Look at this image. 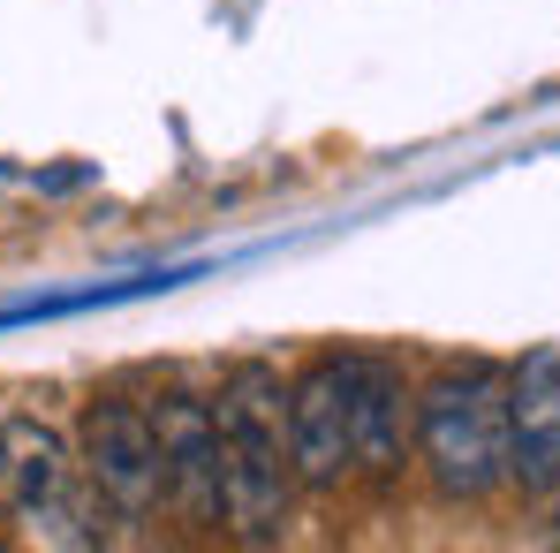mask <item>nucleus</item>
I'll return each instance as SVG.
<instances>
[{
  "mask_svg": "<svg viewBox=\"0 0 560 553\" xmlns=\"http://www.w3.org/2000/svg\"><path fill=\"white\" fill-rule=\"evenodd\" d=\"M220 448H228V523L243 546H266L288 523V500L303 493L288 470V379L273 365H235L220 402Z\"/></svg>",
  "mask_w": 560,
  "mask_h": 553,
  "instance_id": "nucleus-1",
  "label": "nucleus"
},
{
  "mask_svg": "<svg viewBox=\"0 0 560 553\" xmlns=\"http://www.w3.org/2000/svg\"><path fill=\"white\" fill-rule=\"evenodd\" d=\"M417 462L447 500H492L508 485V371L447 365L417 387Z\"/></svg>",
  "mask_w": 560,
  "mask_h": 553,
  "instance_id": "nucleus-2",
  "label": "nucleus"
},
{
  "mask_svg": "<svg viewBox=\"0 0 560 553\" xmlns=\"http://www.w3.org/2000/svg\"><path fill=\"white\" fill-rule=\"evenodd\" d=\"M77 470L98 493V508L114 516H152L167 500V456H160V425L152 410L121 402V394H98L92 410L77 417Z\"/></svg>",
  "mask_w": 560,
  "mask_h": 553,
  "instance_id": "nucleus-3",
  "label": "nucleus"
},
{
  "mask_svg": "<svg viewBox=\"0 0 560 553\" xmlns=\"http://www.w3.org/2000/svg\"><path fill=\"white\" fill-rule=\"evenodd\" d=\"M288 470L303 493H341L357 477L349 448V357H318L288 379Z\"/></svg>",
  "mask_w": 560,
  "mask_h": 553,
  "instance_id": "nucleus-4",
  "label": "nucleus"
},
{
  "mask_svg": "<svg viewBox=\"0 0 560 553\" xmlns=\"http://www.w3.org/2000/svg\"><path fill=\"white\" fill-rule=\"evenodd\" d=\"M160 425V456H167V508L189 531H220L228 523V448H220V417L197 394H160L152 402Z\"/></svg>",
  "mask_w": 560,
  "mask_h": 553,
  "instance_id": "nucleus-5",
  "label": "nucleus"
},
{
  "mask_svg": "<svg viewBox=\"0 0 560 553\" xmlns=\"http://www.w3.org/2000/svg\"><path fill=\"white\" fill-rule=\"evenodd\" d=\"M349 448L357 477L394 485L417 456V387L386 357H349Z\"/></svg>",
  "mask_w": 560,
  "mask_h": 553,
  "instance_id": "nucleus-6",
  "label": "nucleus"
},
{
  "mask_svg": "<svg viewBox=\"0 0 560 553\" xmlns=\"http://www.w3.org/2000/svg\"><path fill=\"white\" fill-rule=\"evenodd\" d=\"M508 485L523 500L560 493V349H530L508 371Z\"/></svg>",
  "mask_w": 560,
  "mask_h": 553,
  "instance_id": "nucleus-7",
  "label": "nucleus"
},
{
  "mask_svg": "<svg viewBox=\"0 0 560 553\" xmlns=\"http://www.w3.org/2000/svg\"><path fill=\"white\" fill-rule=\"evenodd\" d=\"M77 448L46 425V417H8L0 425V500L23 523H61L69 493H77Z\"/></svg>",
  "mask_w": 560,
  "mask_h": 553,
  "instance_id": "nucleus-8",
  "label": "nucleus"
}]
</instances>
